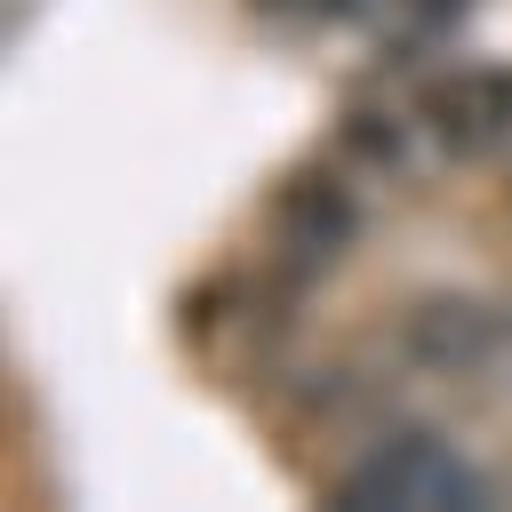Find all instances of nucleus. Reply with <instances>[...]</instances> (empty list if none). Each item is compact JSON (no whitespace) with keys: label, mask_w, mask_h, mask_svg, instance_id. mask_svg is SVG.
Segmentation results:
<instances>
[{"label":"nucleus","mask_w":512,"mask_h":512,"mask_svg":"<svg viewBox=\"0 0 512 512\" xmlns=\"http://www.w3.org/2000/svg\"><path fill=\"white\" fill-rule=\"evenodd\" d=\"M424 112H432L440 144L480 152V144H496V136L512 128V72H464V80H440V88L424 96Z\"/></svg>","instance_id":"3"},{"label":"nucleus","mask_w":512,"mask_h":512,"mask_svg":"<svg viewBox=\"0 0 512 512\" xmlns=\"http://www.w3.org/2000/svg\"><path fill=\"white\" fill-rule=\"evenodd\" d=\"M344 152H360L368 168H400V128H384V112H352L344 120Z\"/></svg>","instance_id":"5"},{"label":"nucleus","mask_w":512,"mask_h":512,"mask_svg":"<svg viewBox=\"0 0 512 512\" xmlns=\"http://www.w3.org/2000/svg\"><path fill=\"white\" fill-rule=\"evenodd\" d=\"M400 344H408L424 368H440V376H472V368L496 352V328H488V312H480V304L432 296V304H416V312L400 320Z\"/></svg>","instance_id":"2"},{"label":"nucleus","mask_w":512,"mask_h":512,"mask_svg":"<svg viewBox=\"0 0 512 512\" xmlns=\"http://www.w3.org/2000/svg\"><path fill=\"white\" fill-rule=\"evenodd\" d=\"M272 216H280V240L296 256H312V264L336 256L352 240V224H360V208H352V192L336 176H288V192L272 200Z\"/></svg>","instance_id":"4"},{"label":"nucleus","mask_w":512,"mask_h":512,"mask_svg":"<svg viewBox=\"0 0 512 512\" xmlns=\"http://www.w3.org/2000/svg\"><path fill=\"white\" fill-rule=\"evenodd\" d=\"M336 504H408V512H432V504H488V480L456 456V448H440L432 432H400V440H384L368 464H352L344 480H336Z\"/></svg>","instance_id":"1"}]
</instances>
